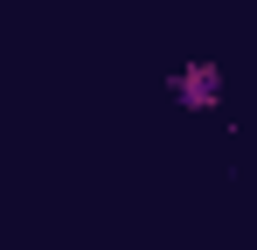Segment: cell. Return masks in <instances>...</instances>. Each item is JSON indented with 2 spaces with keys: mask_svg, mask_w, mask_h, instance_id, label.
<instances>
[{
  "mask_svg": "<svg viewBox=\"0 0 257 250\" xmlns=\"http://www.w3.org/2000/svg\"><path fill=\"white\" fill-rule=\"evenodd\" d=\"M174 104L181 111H209V104H222V70L215 63H188V70H174Z\"/></svg>",
  "mask_w": 257,
  "mask_h": 250,
  "instance_id": "cell-1",
  "label": "cell"
}]
</instances>
